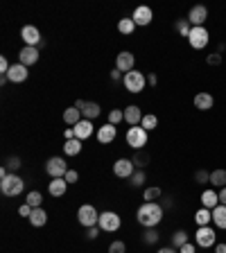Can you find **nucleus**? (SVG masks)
<instances>
[{
	"mask_svg": "<svg viewBox=\"0 0 226 253\" xmlns=\"http://www.w3.org/2000/svg\"><path fill=\"white\" fill-rule=\"evenodd\" d=\"M163 206L158 204V201H145V204L138 208V213H136V219H138L140 226L145 228H154L161 224L163 219Z\"/></svg>",
	"mask_w": 226,
	"mask_h": 253,
	"instance_id": "nucleus-1",
	"label": "nucleus"
},
{
	"mask_svg": "<svg viewBox=\"0 0 226 253\" xmlns=\"http://www.w3.org/2000/svg\"><path fill=\"white\" fill-rule=\"evenodd\" d=\"M122 84H124V88L129 93H143L145 91V86H147V77H145V72H140V70H131V72H127V75L122 77Z\"/></svg>",
	"mask_w": 226,
	"mask_h": 253,
	"instance_id": "nucleus-2",
	"label": "nucleus"
},
{
	"mask_svg": "<svg viewBox=\"0 0 226 253\" xmlns=\"http://www.w3.org/2000/svg\"><path fill=\"white\" fill-rule=\"evenodd\" d=\"M25 188V181H23L18 174H9L0 181V192L5 194V197H18Z\"/></svg>",
	"mask_w": 226,
	"mask_h": 253,
	"instance_id": "nucleus-3",
	"label": "nucleus"
},
{
	"mask_svg": "<svg viewBox=\"0 0 226 253\" xmlns=\"http://www.w3.org/2000/svg\"><path fill=\"white\" fill-rule=\"evenodd\" d=\"M77 221H79L84 228H93V226H97V221H100V213L95 210V206L84 204L77 210Z\"/></svg>",
	"mask_w": 226,
	"mask_h": 253,
	"instance_id": "nucleus-4",
	"label": "nucleus"
},
{
	"mask_svg": "<svg viewBox=\"0 0 226 253\" xmlns=\"http://www.w3.org/2000/svg\"><path fill=\"white\" fill-rule=\"evenodd\" d=\"M194 242H197V247L201 249H210L217 244V233L213 226H199L197 228V233H194Z\"/></svg>",
	"mask_w": 226,
	"mask_h": 253,
	"instance_id": "nucleus-5",
	"label": "nucleus"
},
{
	"mask_svg": "<svg viewBox=\"0 0 226 253\" xmlns=\"http://www.w3.org/2000/svg\"><path fill=\"white\" fill-rule=\"evenodd\" d=\"M124 140H127V145L134 147L136 151H140L143 147L147 145V131L143 129V127H129V131H127V136H124Z\"/></svg>",
	"mask_w": 226,
	"mask_h": 253,
	"instance_id": "nucleus-6",
	"label": "nucleus"
},
{
	"mask_svg": "<svg viewBox=\"0 0 226 253\" xmlns=\"http://www.w3.org/2000/svg\"><path fill=\"white\" fill-rule=\"evenodd\" d=\"M120 224H122V219H120L118 213H113V210H104V213H100V221H97V226L102 228V231L115 233L120 228Z\"/></svg>",
	"mask_w": 226,
	"mask_h": 253,
	"instance_id": "nucleus-7",
	"label": "nucleus"
},
{
	"mask_svg": "<svg viewBox=\"0 0 226 253\" xmlns=\"http://www.w3.org/2000/svg\"><path fill=\"white\" fill-rule=\"evenodd\" d=\"M188 43L192 45L194 50H204L206 45L210 43V34L206 27H192V32L188 36Z\"/></svg>",
	"mask_w": 226,
	"mask_h": 253,
	"instance_id": "nucleus-8",
	"label": "nucleus"
},
{
	"mask_svg": "<svg viewBox=\"0 0 226 253\" xmlns=\"http://www.w3.org/2000/svg\"><path fill=\"white\" fill-rule=\"evenodd\" d=\"M45 172H48L52 179H64L66 172H68V165H66V161L61 156H54L45 163Z\"/></svg>",
	"mask_w": 226,
	"mask_h": 253,
	"instance_id": "nucleus-9",
	"label": "nucleus"
},
{
	"mask_svg": "<svg viewBox=\"0 0 226 253\" xmlns=\"http://www.w3.org/2000/svg\"><path fill=\"white\" fill-rule=\"evenodd\" d=\"M136 172V165L131 158H118L113 163V174L118 179H131V174Z\"/></svg>",
	"mask_w": 226,
	"mask_h": 253,
	"instance_id": "nucleus-10",
	"label": "nucleus"
},
{
	"mask_svg": "<svg viewBox=\"0 0 226 253\" xmlns=\"http://www.w3.org/2000/svg\"><path fill=\"white\" fill-rule=\"evenodd\" d=\"M188 21L192 27H204V23L208 21V9L204 5H194L192 9L188 11Z\"/></svg>",
	"mask_w": 226,
	"mask_h": 253,
	"instance_id": "nucleus-11",
	"label": "nucleus"
},
{
	"mask_svg": "<svg viewBox=\"0 0 226 253\" xmlns=\"http://www.w3.org/2000/svg\"><path fill=\"white\" fill-rule=\"evenodd\" d=\"M21 38L25 41V45H30V48H38L41 45V32H38L34 25H25L21 30Z\"/></svg>",
	"mask_w": 226,
	"mask_h": 253,
	"instance_id": "nucleus-12",
	"label": "nucleus"
},
{
	"mask_svg": "<svg viewBox=\"0 0 226 253\" xmlns=\"http://www.w3.org/2000/svg\"><path fill=\"white\" fill-rule=\"evenodd\" d=\"M134 66H136V57L131 52H127V50H122V52L115 57V68L120 70V72H131L134 70Z\"/></svg>",
	"mask_w": 226,
	"mask_h": 253,
	"instance_id": "nucleus-13",
	"label": "nucleus"
},
{
	"mask_svg": "<svg viewBox=\"0 0 226 253\" xmlns=\"http://www.w3.org/2000/svg\"><path fill=\"white\" fill-rule=\"evenodd\" d=\"M131 18H134V23H136V25L145 27V25H150V23H151V18H154V11H151L150 7L140 5V7H136V9H134V14H131Z\"/></svg>",
	"mask_w": 226,
	"mask_h": 253,
	"instance_id": "nucleus-14",
	"label": "nucleus"
},
{
	"mask_svg": "<svg viewBox=\"0 0 226 253\" xmlns=\"http://www.w3.org/2000/svg\"><path fill=\"white\" fill-rule=\"evenodd\" d=\"M38 61V48H30V45H25V48L18 52V64H23V66H34Z\"/></svg>",
	"mask_w": 226,
	"mask_h": 253,
	"instance_id": "nucleus-15",
	"label": "nucleus"
},
{
	"mask_svg": "<svg viewBox=\"0 0 226 253\" xmlns=\"http://www.w3.org/2000/svg\"><path fill=\"white\" fill-rule=\"evenodd\" d=\"M143 111H140V107H136V104H131V107L124 108V122L129 124V127H138L140 122H143Z\"/></svg>",
	"mask_w": 226,
	"mask_h": 253,
	"instance_id": "nucleus-16",
	"label": "nucleus"
},
{
	"mask_svg": "<svg viewBox=\"0 0 226 253\" xmlns=\"http://www.w3.org/2000/svg\"><path fill=\"white\" fill-rule=\"evenodd\" d=\"M7 79H9L11 84H23V81L27 79V66L14 64L9 68V72H7Z\"/></svg>",
	"mask_w": 226,
	"mask_h": 253,
	"instance_id": "nucleus-17",
	"label": "nucleus"
},
{
	"mask_svg": "<svg viewBox=\"0 0 226 253\" xmlns=\"http://www.w3.org/2000/svg\"><path fill=\"white\" fill-rule=\"evenodd\" d=\"M115 136H118V129H115V124H111V122H107L104 127H100V129H97V140H100V143H104V145L113 143V140H115Z\"/></svg>",
	"mask_w": 226,
	"mask_h": 253,
	"instance_id": "nucleus-18",
	"label": "nucleus"
},
{
	"mask_svg": "<svg viewBox=\"0 0 226 253\" xmlns=\"http://www.w3.org/2000/svg\"><path fill=\"white\" fill-rule=\"evenodd\" d=\"M73 129H75V138L84 143L86 138H91V136H93V122H91V120L84 118L81 122H77L75 127H73Z\"/></svg>",
	"mask_w": 226,
	"mask_h": 253,
	"instance_id": "nucleus-19",
	"label": "nucleus"
},
{
	"mask_svg": "<svg viewBox=\"0 0 226 253\" xmlns=\"http://www.w3.org/2000/svg\"><path fill=\"white\" fill-rule=\"evenodd\" d=\"M213 104H215V97L210 95V93L201 91V93L194 95V108H199V111H210Z\"/></svg>",
	"mask_w": 226,
	"mask_h": 253,
	"instance_id": "nucleus-20",
	"label": "nucleus"
},
{
	"mask_svg": "<svg viewBox=\"0 0 226 253\" xmlns=\"http://www.w3.org/2000/svg\"><path fill=\"white\" fill-rule=\"evenodd\" d=\"M217 206H220V192H215V190H204V192H201V208L215 210Z\"/></svg>",
	"mask_w": 226,
	"mask_h": 253,
	"instance_id": "nucleus-21",
	"label": "nucleus"
},
{
	"mask_svg": "<svg viewBox=\"0 0 226 253\" xmlns=\"http://www.w3.org/2000/svg\"><path fill=\"white\" fill-rule=\"evenodd\" d=\"M66 188H68V181H66V179H52L48 183V192L52 194V197H64Z\"/></svg>",
	"mask_w": 226,
	"mask_h": 253,
	"instance_id": "nucleus-22",
	"label": "nucleus"
},
{
	"mask_svg": "<svg viewBox=\"0 0 226 253\" xmlns=\"http://www.w3.org/2000/svg\"><path fill=\"white\" fill-rule=\"evenodd\" d=\"M27 219H30V224H32L34 228H41V226H45V221H48V213H45L43 208H34L32 215L27 217Z\"/></svg>",
	"mask_w": 226,
	"mask_h": 253,
	"instance_id": "nucleus-23",
	"label": "nucleus"
},
{
	"mask_svg": "<svg viewBox=\"0 0 226 253\" xmlns=\"http://www.w3.org/2000/svg\"><path fill=\"white\" fill-rule=\"evenodd\" d=\"M81 115L93 122L95 118H100V115H102V108H100V104H97V102H86V104H84V108H81Z\"/></svg>",
	"mask_w": 226,
	"mask_h": 253,
	"instance_id": "nucleus-24",
	"label": "nucleus"
},
{
	"mask_svg": "<svg viewBox=\"0 0 226 253\" xmlns=\"http://www.w3.org/2000/svg\"><path fill=\"white\" fill-rule=\"evenodd\" d=\"M213 224H215L220 231H226V206L220 204L213 210Z\"/></svg>",
	"mask_w": 226,
	"mask_h": 253,
	"instance_id": "nucleus-25",
	"label": "nucleus"
},
{
	"mask_svg": "<svg viewBox=\"0 0 226 253\" xmlns=\"http://www.w3.org/2000/svg\"><path fill=\"white\" fill-rule=\"evenodd\" d=\"M81 120H84V118H81V111L77 107H68L64 111V122L66 124H73V127H75V124L81 122Z\"/></svg>",
	"mask_w": 226,
	"mask_h": 253,
	"instance_id": "nucleus-26",
	"label": "nucleus"
},
{
	"mask_svg": "<svg viewBox=\"0 0 226 253\" xmlns=\"http://www.w3.org/2000/svg\"><path fill=\"white\" fill-rule=\"evenodd\" d=\"M64 154H66V156H79V154H81V140H77V138L66 140Z\"/></svg>",
	"mask_w": 226,
	"mask_h": 253,
	"instance_id": "nucleus-27",
	"label": "nucleus"
},
{
	"mask_svg": "<svg viewBox=\"0 0 226 253\" xmlns=\"http://www.w3.org/2000/svg\"><path fill=\"white\" fill-rule=\"evenodd\" d=\"M194 221H197L199 226H210V221H213V210L199 208L197 213H194Z\"/></svg>",
	"mask_w": 226,
	"mask_h": 253,
	"instance_id": "nucleus-28",
	"label": "nucleus"
},
{
	"mask_svg": "<svg viewBox=\"0 0 226 253\" xmlns=\"http://www.w3.org/2000/svg\"><path fill=\"white\" fill-rule=\"evenodd\" d=\"M210 183L213 188H226V170H213L210 172Z\"/></svg>",
	"mask_w": 226,
	"mask_h": 253,
	"instance_id": "nucleus-29",
	"label": "nucleus"
},
{
	"mask_svg": "<svg viewBox=\"0 0 226 253\" xmlns=\"http://www.w3.org/2000/svg\"><path fill=\"white\" fill-rule=\"evenodd\" d=\"M163 197V190L158 188V185H154V188H145V192H143V199L145 201H158Z\"/></svg>",
	"mask_w": 226,
	"mask_h": 253,
	"instance_id": "nucleus-30",
	"label": "nucleus"
},
{
	"mask_svg": "<svg viewBox=\"0 0 226 253\" xmlns=\"http://www.w3.org/2000/svg\"><path fill=\"white\" fill-rule=\"evenodd\" d=\"M134 30H136L134 18H122V21L118 23V32L120 34H134Z\"/></svg>",
	"mask_w": 226,
	"mask_h": 253,
	"instance_id": "nucleus-31",
	"label": "nucleus"
},
{
	"mask_svg": "<svg viewBox=\"0 0 226 253\" xmlns=\"http://www.w3.org/2000/svg\"><path fill=\"white\" fill-rule=\"evenodd\" d=\"M140 127H143V129L145 131H151V129H156L158 127V118L154 113H147L145 118H143V122H140Z\"/></svg>",
	"mask_w": 226,
	"mask_h": 253,
	"instance_id": "nucleus-32",
	"label": "nucleus"
},
{
	"mask_svg": "<svg viewBox=\"0 0 226 253\" xmlns=\"http://www.w3.org/2000/svg\"><path fill=\"white\" fill-rule=\"evenodd\" d=\"M174 27H177V32L181 34V36H186V38H188L190 32H192V25H190L188 18H181V21H177V25H174Z\"/></svg>",
	"mask_w": 226,
	"mask_h": 253,
	"instance_id": "nucleus-33",
	"label": "nucleus"
},
{
	"mask_svg": "<svg viewBox=\"0 0 226 253\" xmlns=\"http://www.w3.org/2000/svg\"><path fill=\"white\" fill-rule=\"evenodd\" d=\"M183 244H188V233H186V231H177L172 235V247L174 249H181Z\"/></svg>",
	"mask_w": 226,
	"mask_h": 253,
	"instance_id": "nucleus-34",
	"label": "nucleus"
},
{
	"mask_svg": "<svg viewBox=\"0 0 226 253\" xmlns=\"http://www.w3.org/2000/svg\"><path fill=\"white\" fill-rule=\"evenodd\" d=\"M41 201H43L41 192H37V190H34V192L27 194V201H25V204H27V206H32V208H41Z\"/></svg>",
	"mask_w": 226,
	"mask_h": 253,
	"instance_id": "nucleus-35",
	"label": "nucleus"
},
{
	"mask_svg": "<svg viewBox=\"0 0 226 253\" xmlns=\"http://www.w3.org/2000/svg\"><path fill=\"white\" fill-rule=\"evenodd\" d=\"M145 181H147V177H145V172H143V170H136V172L131 174V185H134V188L145 185Z\"/></svg>",
	"mask_w": 226,
	"mask_h": 253,
	"instance_id": "nucleus-36",
	"label": "nucleus"
},
{
	"mask_svg": "<svg viewBox=\"0 0 226 253\" xmlns=\"http://www.w3.org/2000/svg\"><path fill=\"white\" fill-rule=\"evenodd\" d=\"M124 120V111H120V108H113L111 113H109V122L111 124H118Z\"/></svg>",
	"mask_w": 226,
	"mask_h": 253,
	"instance_id": "nucleus-37",
	"label": "nucleus"
},
{
	"mask_svg": "<svg viewBox=\"0 0 226 253\" xmlns=\"http://www.w3.org/2000/svg\"><path fill=\"white\" fill-rule=\"evenodd\" d=\"M194 181H197V183H210V172L197 170V172H194Z\"/></svg>",
	"mask_w": 226,
	"mask_h": 253,
	"instance_id": "nucleus-38",
	"label": "nucleus"
},
{
	"mask_svg": "<svg viewBox=\"0 0 226 253\" xmlns=\"http://www.w3.org/2000/svg\"><path fill=\"white\" fill-rule=\"evenodd\" d=\"M131 161H134V165L138 167V170H143V167L147 165V161H150V158H147L145 154H140V151H136V156L131 158Z\"/></svg>",
	"mask_w": 226,
	"mask_h": 253,
	"instance_id": "nucleus-39",
	"label": "nucleus"
},
{
	"mask_svg": "<svg viewBox=\"0 0 226 253\" xmlns=\"http://www.w3.org/2000/svg\"><path fill=\"white\" fill-rule=\"evenodd\" d=\"M143 240H145V244H156V242H158V233L154 231V228H147V231H145V237H143Z\"/></svg>",
	"mask_w": 226,
	"mask_h": 253,
	"instance_id": "nucleus-40",
	"label": "nucleus"
},
{
	"mask_svg": "<svg viewBox=\"0 0 226 253\" xmlns=\"http://www.w3.org/2000/svg\"><path fill=\"white\" fill-rule=\"evenodd\" d=\"M18 167H21V158L18 156H11L9 161H7V170H9V174H16Z\"/></svg>",
	"mask_w": 226,
	"mask_h": 253,
	"instance_id": "nucleus-41",
	"label": "nucleus"
},
{
	"mask_svg": "<svg viewBox=\"0 0 226 253\" xmlns=\"http://www.w3.org/2000/svg\"><path fill=\"white\" fill-rule=\"evenodd\" d=\"M124 251H127V247H124L122 240H115V242L109 247V253H124Z\"/></svg>",
	"mask_w": 226,
	"mask_h": 253,
	"instance_id": "nucleus-42",
	"label": "nucleus"
},
{
	"mask_svg": "<svg viewBox=\"0 0 226 253\" xmlns=\"http://www.w3.org/2000/svg\"><path fill=\"white\" fill-rule=\"evenodd\" d=\"M206 64H208V66H220L222 64V54L220 52L208 54V57H206Z\"/></svg>",
	"mask_w": 226,
	"mask_h": 253,
	"instance_id": "nucleus-43",
	"label": "nucleus"
},
{
	"mask_svg": "<svg viewBox=\"0 0 226 253\" xmlns=\"http://www.w3.org/2000/svg\"><path fill=\"white\" fill-rule=\"evenodd\" d=\"M64 179L68 181V183H77V179H79V172H77V170H68Z\"/></svg>",
	"mask_w": 226,
	"mask_h": 253,
	"instance_id": "nucleus-44",
	"label": "nucleus"
},
{
	"mask_svg": "<svg viewBox=\"0 0 226 253\" xmlns=\"http://www.w3.org/2000/svg\"><path fill=\"white\" fill-rule=\"evenodd\" d=\"M9 61H7V57H0V72H2V75L7 77V72H9Z\"/></svg>",
	"mask_w": 226,
	"mask_h": 253,
	"instance_id": "nucleus-45",
	"label": "nucleus"
},
{
	"mask_svg": "<svg viewBox=\"0 0 226 253\" xmlns=\"http://www.w3.org/2000/svg\"><path fill=\"white\" fill-rule=\"evenodd\" d=\"M32 206H27V204H23L21 206V208H18V215H21V217H30V215H32Z\"/></svg>",
	"mask_w": 226,
	"mask_h": 253,
	"instance_id": "nucleus-46",
	"label": "nucleus"
},
{
	"mask_svg": "<svg viewBox=\"0 0 226 253\" xmlns=\"http://www.w3.org/2000/svg\"><path fill=\"white\" fill-rule=\"evenodd\" d=\"M100 231H102V228L100 226H93V228H86V237L88 240H95L97 235H100Z\"/></svg>",
	"mask_w": 226,
	"mask_h": 253,
	"instance_id": "nucleus-47",
	"label": "nucleus"
},
{
	"mask_svg": "<svg viewBox=\"0 0 226 253\" xmlns=\"http://www.w3.org/2000/svg\"><path fill=\"white\" fill-rule=\"evenodd\" d=\"M179 253H194V244H183L181 249H179Z\"/></svg>",
	"mask_w": 226,
	"mask_h": 253,
	"instance_id": "nucleus-48",
	"label": "nucleus"
},
{
	"mask_svg": "<svg viewBox=\"0 0 226 253\" xmlns=\"http://www.w3.org/2000/svg\"><path fill=\"white\" fill-rule=\"evenodd\" d=\"M158 253H179V249H174V247H163V249H158Z\"/></svg>",
	"mask_w": 226,
	"mask_h": 253,
	"instance_id": "nucleus-49",
	"label": "nucleus"
},
{
	"mask_svg": "<svg viewBox=\"0 0 226 253\" xmlns=\"http://www.w3.org/2000/svg\"><path fill=\"white\" fill-rule=\"evenodd\" d=\"M220 204H222V206H226V188H222V190H220Z\"/></svg>",
	"mask_w": 226,
	"mask_h": 253,
	"instance_id": "nucleus-50",
	"label": "nucleus"
},
{
	"mask_svg": "<svg viewBox=\"0 0 226 253\" xmlns=\"http://www.w3.org/2000/svg\"><path fill=\"white\" fill-rule=\"evenodd\" d=\"M147 84H151V86H156V84H158V77H156V75H150V77H147Z\"/></svg>",
	"mask_w": 226,
	"mask_h": 253,
	"instance_id": "nucleus-51",
	"label": "nucleus"
},
{
	"mask_svg": "<svg viewBox=\"0 0 226 253\" xmlns=\"http://www.w3.org/2000/svg\"><path fill=\"white\" fill-rule=\"evenodd\" d=\"M163 208H170V206H172V197H163Z\"/></svg>",
	"mask_w": 226,
	"mask_h": 253,
	"instance_id": "nucleus-52",
	"label": "nucleus"
},
{
	"mask_svg": "<svg viewBox=\"0 0 226 253\" xmlns=\"http://www.w3.org/2000/svg\"><path fill=\"white\" fill-rule=\"evenodd\" d=\"M215 253H226V244H215Z\"/></svg>",
	"mask_w": 226,
	"mask_h": 253,
	"instance_id": "nucleus-53",
	"label": "nucleus"
},
{
	"mask_svg": "<svg viewBox=\"0 0 226 253\" xmlns=\"http://www.w3.org/2000/svg\"><path fill=\"white\" fill-rule=\"evenodd\" d=\"M66 140H73V138H75V129H66Z\"/></svg>",
	"mask_w": 226,
	"mask_h": 253,
	"instance_id": "nucleus-54",
	"label": "nucleus"
},
{
	"mask_svg": "<svg viewBox=\"0 0 226 253\" xmlns=\"http://www.w3.org/2000/svg\"><path fill=\"white\" fill-rule=\"evenodd\" d=\"M111 79H115V81L120 79V70H118V68H115V70H111Z\"/></svg>",
	"mask_w": 226,
	"mask_h": 253,
	"instance_id": "nucleus-55",
	"label": "nucleus"
},
{
	"mask_svg": "<svg viewBox=\"0 0 226 253\" xmlns=\"http://www.w3.org/2000/svg\"><path fill=\"white\" fill-rule=\"evenodd\" d=\"M84 104H86V102H84V100H77V102H75V107L81 111V108H84Z\"/></svg>",
	"mask_w": 226,
	"mask_h": 253,
	"instance_id": "nucleus-56",
	"label": "nucleus"
}]
</instances>
